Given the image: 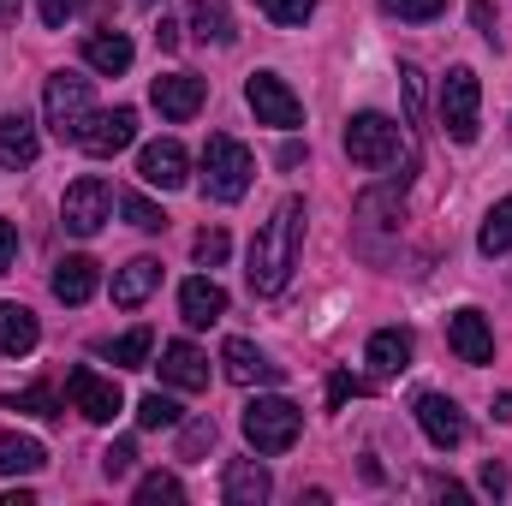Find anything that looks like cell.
Listing matches in <instances>:
<instances>
[{"mask_svg": "<svg viewBox=\"0 0 512 506\" xmlns=\"http://www.w3.org/2000/svg\"><path fill=\"white\" fill-rule=\"evenodd\" d=\"M298 251H304V197H280L274 215L256 227V239H251V268L245 274H251L256 298H274L292 280Z\"/></svg>", "mask_w": 512, "mask_h": 506, "instance_id": "6da1fadb", "label": "cell"}, {"mask_svg": "<svg viewBox=\"0 0 512 506\" xmlns=\"http://www.w3.org/2000/svg\"><path fill=\"white\" fill-rule=\"evenodd\" d=\"M256 179V155L233 137V131H209V143H203V197H215V203H239L245 191H251Z\"/></svg>", "mask_w": 512, "mask_h": 506, "instance_id": "7a4b0ae2", "label": "cell"}, {"mask_svg": "<svg viewBox=\"0 0 512 506\" xmlns=\"http://www.w3.org/2000/svg\"><path fill=\"white\" fill-rule=\"evenodd\" d=\"M42 114H48V131H54L60 143H84V131L96 120L90 78H84V72H54L48 90H42Z\"/></svg>", "mask_w": 512, "mask_h": 506, "instance_id": "3957f363", "label": "cell"}, {"mask_svg": "<svg viewBox=\"0 0 512 506\" xmlns=\"http://www.w3.org/2000/svg\"><path fill=\"white\" fill-rule=\"evenodd\" d=\"M304 435V411L292 405V399H280V393H268V399H251L245 405V441H251L256 453H286L292 441Z\"/></svg>", "mask_w": 512, "mask_h": 506, "instance_id": "277c9868", "label": "cell"}, {"mask_svg": "<svg viewBox=\"0 0 512 506\" xmlns=\"http://www.w3.org/2000/svg\"><path fill=\"white\" fill-rule=\"evenodd\" d=\"M108 215H114V191H108L102 173H84V179L66 185V197H60V227H66L72 239H96V233L108 227Z\"/></svg>", "mask_w": 512, "mask_h": 506, "instance_id": "5b68a950", "label": "cell"}, {"mask_svg": "<svg viewBox=\"0 0 512 506\" xmlns=\"http://www.w3.org/2000/svg\"><path fill=\"white\" fill-rule=\"evenodd\" d=\"M346 155H352V167H370V173L399 167V155H405L399 126L387 114H352L346 120Z\"/></svg>", "mask_w": 512, "mask_h": 506, "instance_id": "8992f818", "label": "cell"}, {"mask_svg": "<svg viewBox=\"0 0 512 506\" xmlns=\"http://www.w3.org/2000/svg\"><path fill=\"white\" fill-rule=\"evenodd\" d=\"M477 108H483V84H477V72L471 66H453L447 72V84H441V131L453 137V143H477Z\"/></svg>", "mask_w": 512, "mask_h": 506, "instance_id": "52a82bcc", "label": "cell"}, {"mask_svg": "<svg viewBox=\"0 0 512 506\" xmlns=\"http://www.w3.org/2000/svg\"><path fill=\"white\" fill-rule=\"evenodd\" d=\"M245 102H251L256 126H274V131H298L304 126V102L286 90L280 72H251V78H245Z\"/></svg>", "mask_w": 512, "mask_h": 506, "instance_id": "ba28073f", "label": "cell"}, {"mask_svg": "<svg viewBox=\"0 0 512 506\" xmlns=\"http://www.w3.org/2000/svg\"><path fill=\"white\" fill-rule=\"evenodd\" d=\"M66 393H72V411H78V417H90V423H114V417L126 411V399H120V381L96 376L90 364H78V370L66 376Z\"/></svg>", "mask_w": 512, "mask_h": 506, "instance_id": "9c48e42d", "label": "cell"}, {"mask_svg": "<svg viewBox=\"0 0 512 506\" xmlns=\"http://www.w3.org/2000/svg\"><path fill=\"white\" fill-rule=\"evenodd\" d=\"M203 96H209V84H203L197 72H167V78L149 84V102H155L161 120H173V126H185V120L203 108Z\"/></svg>", "mask_w": 512, "mask_h": 506, "instance_id": "30bf717a", "label": "cell"}, {"mask_svg": "<svg viewBox=\"0 0 512 506\" xmlns=\"http://www.w3.org/2000/svg\"><path fill=\"white\" fill-rule=\"evenodd\" d=\"M137 179L155 185V191H179V185L191 179V155H185V143H173V137L143 143V155H137Z\"/></svg>", "mask_w": 512, "mask_h": 506, "instance_id": "8fae6325", "label": "cell"}, {"mask_svg": "<svg viewBox=\"0 0 512 506\" xmlns=\"http://www.w3.org/2000/svg\"><path fill=\"white\" fill-rule=\"evenodd\" d=\"M447 346L465 358V364H495V328H489V316L483 310H453L447 316Z\"/></svg>", "mask_w": 512, "mask_h": 506, "instance_id": "7c38bea8", "label": "cell"}, {"mask_svg": "<svg viewBox=\"0 0 512 506\" xmlns=\"http://www.w3.org/2000/svg\"><path fill=\"white\" fill-rule=\"evenodd\" d=\"M417 423H423V435L441 447V453H453L465 435H471V423H465V411L447 399V393H423L417 399Z\"/></svg>", "mask_w": 512, "mask_h": 506, "instance_id": "4fadbf2b", "label": "cell"}, {"mask_svg": "<svg viewBox=\"0 0 512 506\" xmlns=\"http://www.w3.org/2000/svg\"><path fill=\"white\" fill-rule=\"evenodd\" d=\"M221 364H227V381H239V387H274V381L286 376L262 346H251V340H227L221 346Z\"/></svg>", "mask_w": 512, "mask_h": 506, "instance_id": "5bb4252c", "label": "cell"}, {"mask_svg": "<svg viewBox=\"0 0 512 506\" xmlns=\"http://www.w3.org/2000/svg\"><path fill=\"white\" fill-rule=\"evenodd\" d=\"M102 286V262L96 256H60L54 262V298L60 304H90Z\"/></svg>", "mask_w": 512, "mask_h": 506, "instance_id": "9a60e30c", "label": "cell"}, {"mask_svg": "<svg viewBox=\"0 0 512 506\" xmlns=\"http://www.w3.org/2000/svg\"><path fill=\"white\" fill-rule=\"evenodd\" d=\"M161 381L185 387V393H203L209 387V358L191 340H173V346H161Z\"/></svg>", "mask_w": 512, "mask_h": 506, "instance_id": "2e32d148", "label": "cell"}, {"mask_svg": "<svg viewBox=\"0 0 512 506\" xmlns=\"http://www.w3.org/2000/svg\"><path fill=\"white\" fill-rule=\"evenodd\" d=\"M131 137H137V114H131V108H114V114H96V120H90V131H84L78 149H90L96 161H108V155L131 149Z\"/></svg>", "mask_w": 512, "mask_h": 506, "instance_id": "e0dca14e", "label": "cell"}, {"mask_svg": "<svg viewBox=\"0 0 512 506\" xmlns=\"http://www.w3.org/2000/svg\"><path fill=\"white\" fill-rule=\"evenodd\" d=\"M179 316H185L191 328H209V322L227 316V292H221L209 274H191V280L179 286Z\"/></svg>", "mask_w": 512, "mask_h": 506, "instance_id": "ac0fdd59", "label": "cell"}, {"mask_svg": "<svg viewBox=\"0 0 512 506\" xmlns=\"http://www.w3.org/2000/svg\"><path fill=\"white\" fill-rule=\"evenodd\" d=\"M131 36L126 30H90L84 36V66L90 72H102V78H120V72H131Z\"/></svg>", "mask_w": 512, "mask_h": 506, "instance_id": "d6986e66", "label": "cell"}, {"mask_svg": "<svg viewBox=\"0 0 512 506\" xmlns=\"http://www.w3.org/2000/svg\"><path fill=\"white\" fill-rule=\"evenodd\" d=\"M268 471L256 465V459H233L227 465V477H221V495H227V506H262L268 501Z\"/></svg>", "mask_w": 512, "mask_h": 506, "instance_id": "ffe728a7", "label": "cell"}, {"mask_svg": "<svg viewBox=\"0 0 512 506\" xmlns=\"http://www.w3.org/2000/svg\"><path fill=\"white\" fill-rule=\"evenodd\" d=\"M155 286H161V262H155V256H131L126 268L114 274V304H120V310H137Z\"/></svg>", "mask_w": 512, "mask_h": 506, "instance_id": "44dd1931", "label": "cell"}, {"mask_svg": "<svg viewBox=\"0 0 512 506\" xmlns=\"http://www.w3.org/2000/svg\"><path fill=\"white\" fill-rule=\"evenodd\" d=\"M364 364H370L376 376H399V370H411V334H405V328H376L370 346H364Z\"/></svg>", "mask_w": 512, "mask_h": 506, "instance_id": "7402d4cb", "label": "cell"}, {"mask_svg": "<svg viewBox=\"0 0 512 506\" xmlns=\"http://www.w3.org/2000/svg\"><path fill=\"white\" fill-rule=\"evenodd\" d=\"M36 120L30 114H0V167H30L36 161Z\"/></svg>", "mask_w": 512, "mask_h": 506, "instance_id": "603a6c76", "label": "cell"}, {"mask_svg": "<svg viewBox=\"0 0 512 506\" xmlns=\"http://www.w3.org/2000/svg\"><path fill=\"white\" fill-rule=\"evenodd\" d=\"M36 340H42L36 316L24 304H0V352L6 358H24V352H36Z\"/></svg>", "mask_w": 512, "mask_h": 506, "instance_id": "cb8c5ba5", "label": "cell"}, {"mask_svg": "<svg viewBox=\"0 0 512 506\" xmlns=\"http://www.w3.org/2000/svg\"><path fill=\"white\" fill-rule=\"evenodd\" d=\"M48 465V447L30 435H0V477H36Z\"/></svg>", "mask_w": 512, "mask_h": 506, "instance_id": "d4e9b609", "label": "cell"}, {"mask_svg": "<svg viewBox=\"0 0 512 506\" xmlns=\"http://www.w3.org/2000/svg\"><path fill=\"white\" fill-rule=\"evenodd\" d=\"M191 30H197V42H233V12H227V0H191Z\"/></svg>", "mask_w": 512, "mask_h": 506, "instance_id": "484cf974", "label": "cell"}, {"mask_svg": "<svg viewBox=\"0 0 512 506\" xmlns=\"http://www.w3.org/2000/svg\"><path fill=\"white\" fill-rule=\"evenodd\" d=\"M477 251H483V256H507V251H512V197H501V203H495V209L483 215Z\"/></svg>", "mask_w": 512, "mask_h": 506, "instance_id": "4316f807", "label": "cell"}, {"mask_svg": "<svg viewBox=\"0 0 512 506\" xmlns=\"http://www.w3.org/2000/svg\"><path fill=\"white\" fill-rule=\"evenodd\" d=\"M149 352H155V334H149V328H131V334H120V340L102 346V358H114L120 370H143Z\"/></svg>", "mask_w": 512, "mask_h": 506, "instance_id": "83f0119b", "label": "cell"}, {"mask_svg": "<svg viewBox=\"0 0 512 506\" xmlns=\"http://www.w3.org/2000/svg\"><path fill=\"white\" fill-rule=\"evenodd\" d=\"M173 506V501H185V483L173 477V471H149L143 483H137V506Z\"/></svg>", "mask_w": 512, "mask_h": 506, "instance_id": "f1b7e54d", "label": "cell"}, {"mask_svg": "<svg viewBox=\"0 0 512 506\" xmlns=\"http://www.w3.org/2000/svg\"><path fill=\"white\" fill-rule=\"evenodd\" d=\"M120 215H126L137 233H161V227H167V215H161L149 197H137V191H126V197H120Z\"/></svg>", "mask_w": 512, "mask_h": 506, "instance_id": "f546056e", "label": "cell"}, {"mask_svg": "<svg viewBox=\"0 0 512 506\" xmlns=\"http://www.w3.org/2000/svg\"><path fill=\"white\" fill-rule=\"evenodd\" d=\"M137 423H143V429H173V423H179V405H173L167 393H143V399H137Z\"/></svg>", "mask_w": 512, "mask_h": 506, "instance_id": "4dcf8cb0", "label": "cell"}, {"mask_svg": "<svg viewBox=\"0 0 512 506\" xmlns=\"http://www.w3.org/2000/svg\"><path fill=\"white\" fill-rule=\"evenodd\" d=\"M209 447H215V417H191L179 435V459H203Z\"/></svg>", "mask_w": 512, "mask_h": 506, "instance_id": "1f68e13d", "label": "cell"}, {"mask_svg": "<svg viewBox=\"0 0 512 506\" xmlns=\"http://www.w3.org/2000/svg\"><path fill=\"white\" fill-rule=\"evenodd\" d=\"M191 251H197V262H203V268H221V262H227V251H233V239H227L221 227H203V233L191 239Z\"/></svg>", "mask_w": 512, "mask_h": 506, "instance_id": "d6a6232c", "label": "cell"}, {"mask_svg": "<svg viewBox=\"0 0 512 506\" xmlns=\"http://www.w3.org/2000/svg\"><path fill=\"white\" fill-rule=\"evenodd\" d=\"M6 411H30V417H60V399H54L48 387H24V393H12V399H6Z\"/></svg>", "mask_w": 512, "mask_h": 506, "instance_id": "836d02e7", "label": "cell"}, {"mask_svg": "<svg viewBox=\"0 0 512 506\" xmlns=\"http://www.w3.org/2000/svg\"><path fill=\"white\" fill-rule=\"evenodd\" d=\"M382 12H393V18H411V24H423V18H441V12H447V0H382Z\"/></svg>", "mask_w": 512, "mask_h": 506, "instance_id": "e575fe53", "label": "cell"}, {"mask_svg": "<svg viewBox=\"0 0 512 506\" xmlns=\"http://www.w3.org/2000/svg\"><path fill=\"white\" fill-rule=\"evenodd\" d=\"M131 465H137V447H131V441H114V447L102 453V477H108V483L131 477Z\"/></svg>", "mask_w": 512, "mask_h": 506, "instance_id": "d590c367", "label": "cell"}, {"mask_svg": "<svg viewBox=\"0 0 512 506\" xmlns=\"http://www.w3.org/2000/svg\"><path fill=\"white\" fill-rule=\"evenodd\" d=\"M256 6H262L274 24H304V18L316 12V0H256Z\"/></svg>", "mask_w": 512, "mask_h": 506, "instance_id": "8d00e7d4", "label": "cell"}, {"mask_svg": "<svg viewBox=\"0 0 512 506\" xmlns=\"http://www.w3.org/2000/svg\"><path fill=\"white\" fill-rule=\"evenodd\" d=\"M477 483H483V495H495V501H501V495H507V465H501V459H489V465H483V471H477Z\"/></svg>", "mask_w": 512, "mask_h": 506, "instance_id": "74e56055", "label": "cell"}, {"mask_svg": "<svg viewBox=\"0 0 512 506\" xmlns=\"http://www.w3.org/2000/svg\"><path fill=\"white\" fill-rule=\"evenodd\" d=\"M36 12H42V24H48V30H60V24L78 12V0H36Z\"/></svg>", "mask_w": 512, "mask_h": 506, "instance_id": "f35d334b", "label": "cell"}, {"mask_svg": "<svg viewBox=\"0 0 512 506\" xmlns=\"http://www.w3.org/2000/svg\"><path fill=\"white\" fill-rule=\"evenodd\" d=\"M358 393H364V381L358 376H334L328 381V405H346V399H358Z\"/></svg>", "mask_w": 512, "mask_h": 506, "instance_id": "ab89813d", "label": "cell"}, {"mask_svg": "<svg viewBox=\"0 0 512 506\" xmlns=\"http://www.w3.org/2000/svg\"><path fill=\"white\" fill-rule=\"evenodd\" d=\"M12 262H18V227H12V221H0V274H6Z\"/></svg>", "mask_w": 512, "mask_h": 506, "instance_id": "60d3db41", "label": "cell"}, {"mask_svg": "<svg viewBox=\"0 0 512 506\" xmlns=\"http://www.w3.org/2000/svg\"><path fill=\"white\" fill-rule=\"evenodd\" d=\"M471 24H477L489 42H495V6H489V0H477V6H471Z\"/></svg>", "mask_w": 512, "mask_h": 506, "instance_id": "b9f144b4", "label": "cell"}, {"mask_svg": "<svg viewBox=\"0 0 512 506\" xmlns=\"http://www.w3.org/2000/svg\"><path fill=\"white\" fill-rule=\"evenodd\" d=\"M155 42H161V54H173L185 36H179V24H173V18H161V24H155Z\"/></svg>", "mask_w": 512, "mask_h": 506, "instance_id": "7bdbcfd3", "label": "cell"}, {"mask_svg": "<svg viewBox=\"0 0 512 506\" xmlns=\"http://www.w3.org/2000/svg\"><path fill=\"white\" fill-rule=\"evenodd\" d=\"M0 506H36V495L30 489H12V495H0Z\"/></svg>", "mask_w": 512, "mask_h": 506, "instance_id": "ee69618b", "label": "cell"}, {"mask_svg": "<svg viewBox=\"0 0 512 506\" xmlns=\"http://www.w3.org/2000/svg\"><path fill=\"white\" fill-rule=\"evenodd\" d=\"M495 417H501V423H512V393H501V399H495Z\"/></svg>", "mask_w": 512, "mask_h": 506, "instance_id": "f6af8a7d", "label": "cell"}, {"mask_svg": "<svg viewBox=\"0 0 512 506\" xmlns=\"http://www.w3.org/2000/svg\"><path fill=\"white\" fill-rule=\"evenodd\" d=\"M18 18V0H0V24H12Z\"/></svg>", "mask_w": 512, "mask_h": 506, "instance_id": "bcb514c9", "label": "cell"}, {"mask_svg": "<svg viewBox=\"0 0 512 506\" xmlns=\"http://www.w3.org/2000/svg\"><path fill=\"white\" fill-rule=\"evenodd\" d=\"M143 6H155V0H143Z\"/></svg>", "mask_w": 512, "mask_h": 506, "instance_id": "7dc6e473", "label": "cell"}]
</instances>
